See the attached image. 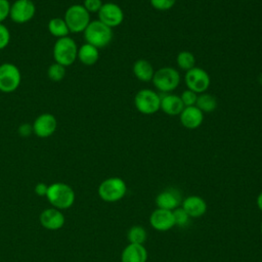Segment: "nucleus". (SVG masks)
<instances>
[{
    "label": "nucleus",
    "instance_id": "obj_11",
    "mask_svg": "<svg viewBox=\"0 0 262 262\" xmlns=\"http://www.w3.org/2000/svg\"><path fill=\"white\" fill-rule=\"evenodd\" d=\"M97 13L98 20L111 29L120 26L124 20V12L122 8L114 2L103 3Z\"/></svg>",
    "mask_w": 262,
    "mask_h": 262
},
{
    "label": "nucleus",
    "instance_id": "obj_20",
    "mask_svg": "<svg viewBox=\"0 0 262 262\" xmlns=\"http://www.w3.org/2000/svg\"><path fill=\"white\" fill-rule=\"evenodd\" d=\"M134 76L141 82H149L152 80L155 71L151 63L143 58L137 59L132 68Z\"/></svg>",
    "mask_w": 262,
    "mask_h": 262
},
{
    "label": "nucleus",
    "instance_id": "obj_34",
    "mask_svg": "<svg viewBox=\"0 0 262 262\" xmlns=\"http://www.w3.org/2000/svg\"><path fill=\"white\" fill-rule=\"evenodd\" d=\"M47 190H48V185H46L43 182H39L36 184L35 186V192L36 194H38L39 196H46L47 194Z\"/></svg>",
    "mask_w": 262,
    "mask_h": 262
},
{
    "label": "nucleus",
    "instance_id": "obj_21",
    "mask_svg": "<svg viewBox=\"0 0 262 262\" xmlns=\"http://www.w3.org/2000/svg\"><path fill=\"white\" fill-rule=\"evenodd\" d=\"M77 58L85 66H93L99 58V49L91 44L85 43L78 48Z\"/></svg>",
    "mask_w": 262,
    "mask_h": 262
},
{
    "label": "nucleus",
    "instance_id": "obj_31",
    "mask_svg": "<svg viewBox=\"0 0 262 262\" xmlns=\"http://www.w3.org/2000/svg\"><path fill=\"white\" fill-rule=\"evenodd\" d=\"M102 1L101 0H84L83 6L89 13H95L98 12L99 9L102 6Z\"/></svg>",
    "mask_w": 262,
    "mask_h": 262
},
{
    "label": "nucleus",
    "instance_id": "obj_10",
    "mask_svg": "<svg viewBox=\"0 0 262 262\" xmlns=\"http://www.w3.org/2000/svg\"><path fill=\"white\" fill-rule=\"evenodd\" d=\"M36 7L31 0H15L10 5L9 17L15 24H26L33 19Z\"/></svg>",
    "mask_w": 262,
    "mask_h": 262
},
{
    "label": "nucleus",
    "instance_id": "obj_18",
    "mask_svg": "<svg viewBox=\"0 0 262 262\" xmlns=\"http://www.w3.org/2000/svg\"><path fill=\"white\" fill-rule=\"evenodd\" d=\"M147 251L143 245L128 244L121 254V262H146Z\"/></svg>",
    "mask_w": 262,
    "mask_h": 262
},
{
    "label": "nucleus",
    "instance_id": "obj_33",
    "mask_svg": "<svg viewBox=\"0 0 262 262\" xmlns=\"http://www.w3.org/2000/svg\"><path fill=\"white\" fill-rule=\"evenodd\" d=\"M17 133L21 137H29L33 133V125L29 123H23L17 128Z\"/></svg>",
    "mask_w": 262,
    "mask_h": 262
},
{
    "label": "nucleus",
    "instance_id": "obj_3",
    "mask_svg": "<svg viewBox=\"0 0 262 262\" xmlns=\"http://www.w3.org/2000/svg\"><path fill=\"white\" fill-rule=\"evenodd\" d=\"M83 33L86 43L98 49L106 47L113 40V30L98 19L91 20Z\"/></svg>",
    "mask_w": 262,
    "mask_h": 262
},
{
    "label": "nucleus",
    "instance_id": "obj_15",
    "mask_svg": "<svg viewBox=\"0 0 262 262\" xmlns=\"http://www.w3.org/2000/svg\"><path fill=\"white\" fill-rule=\"evenodd\" d=\"M181 125L186 129H196L204 121V114L195 106H185L179 115Z\"/></svg>",
    "mask_w": 262,
    "mask_h": 262
},
{
    "label": "nucleus",
    "instance_id": "obj_35",
    "mask_svg": "<svg viewBox=\"0 0 262 262\" xmlns=\"http://www.w3.org/2000/svg\"><path fill=\"white\" fill-rule=\"evenodd\" d=\"M256 204H257V207L258 209L262 212V191L258 194L257 196V200H256Z\"/></svg>",
    "mask_w": 262,
    "mask_h": 262
},
{
    "label": "nucleus",
    "instance_id": "obj_24",
    "mask_svg": "<svg viewBox=\"0 0 262 262\" xmlns=\"http://www.w3.org/2000/svg\"><path fill=\"white\" fill-rule=\"evenodd\" d=\"M147 233L144 227L140 225H134L129 228L127 232V239L129 244H137V245H143L146 241Z\"/></svg>",
    "mask_w": 262,
    "mask_h": 262
},
{
    "label": "nucleus",
    "instance_id": "obj_14",
    "mask_svg": "<svg viewBox=\"0 0 262 262\" xmlns=\"http://www.w3.org/2000/svg\"><path fill=\"white\" fill-rule=\"evenodd\" d=\"M63 214L56 208H49L44 210L40 215L41 225L48 230L60 229L64 224Z\"/></svg>",
    "mask_w": 262,
    "mask_h": 262
},
{
    "label": "nucleus",
    "instance_id": "obj_6",
    "mask_svg": "<svg viewBox=\"0 0 262 262\" xmlns=\"http://www.w3.org/2000/svg\"><path fill=\"white\" fill-rule=\"evenodd\" d=\"M152 84L161 93H170L175 90L180 83L178 71L172 67H164L155 72Z\"/></svg>",
    "mask_w": 262,
    "mask_h": 262
},
{
    "label": "nucleus",
    "instance_id": "obj_5",
    "mask_svg": "<svg viewBox=\"0 0 262 262\" xmlns=\"http://www.w3.org/2000/svg\"><path fill=\"white\" fill-rule=\"evenodd\" d=\"M127 192V184L120 177L104 179L98 186L99 198L107 203H115L122 200Z\"/></svg>",
    "mask_w": 262,
    "mask_h": 262
},
{
    "label": "nucleus",
    "instance_id": "obj_16",
    "mask_svg": "<svg viewBox=\"0 0 262 262\" xmlns=\"http://www.w3.org/2000/svg\"><path fill=\"white\" fill-rule=\"evenodd\" d=\"M156 205L160 209L170 210L173 211L174 209L178 208L181 202L180 193L175 188H167L156 196Z\"/></svg>",
    "mask_w": 262,
    "mask_h": 262
},
{
    "label": "nucleus",
    "instance_id": "obj_1",
    "mask_svg": "<svg viewBox=\"0 0 262 262\" xmlns=\"http://www.w3.org/2000/svg\"><path fill=\"white\" fill-rule=\"evenodd\" d=\"M78 48L76 41L69 36L56 39L52 49L54 62L60 63L66 68L72 66L77 59Z\"/></svg>",
    "mask_w": 262,
    "mask_h": 262
},
{
    "label": "nucleus",
    "instance_id": "obj_29",
    "mask_svg": "<svg viewBox=\"0 0 262 262\" xmlns=\"http://www.w3.org/2000/svg\"><path fill=\"white\" fill-rule=\"evenodd\" d=\"M149 2L155 9L160 11H166L171 9L175 5L176 0H149Z\"/></svg>",
    "mask_w": 262,
    "mask_h": 262
},
{
    "label": "nucleus",
    "instance_id": "obj_36",
    "mask_svg": "<svg viewBox=\"0 0 262 262\" xmlns=\"http://www.w3.org/2000/svg\"><path fill=\"white\" fill-rule=\"evenodd\" d=\"M260 229H261V234H262V222H261V226H260Z\"/></svg>",
    "mask_w": 262,
    "mask_h": 262
},
{
    "label": "nucleus",
    "instance_id": "obj_4",
    "mask_svg": "<svg viewBox=\"0 0 262 262\" xmlns=\"http://www.w3.org/2000/svg\"><path fill=\"white\" fill-rule=\"evenodd\" d=\"M63 19L69 28L70 33H83L89 23L90 13L85 9L82 4H73L68 7L64 12Z\"/></svg>",
    "mask_w": 262,
    "mask_h": 262
},
{
    "label": "nucleus",
    "instance_id": "obj_12",
    "mask_svg": "<svg viewBox=\"0 0 262 262\" xmlns=\"http://www.w3.org/2000/svg\"><path fill=\"white\" fill-rule=\"evenodd\" d=\"M33 125V133L40 138L50 137L57 129L56 118L49 113H44L39 115Z\"/></svg>",
    "mask_w": 262,
    "mask_h": 262
},
{
    "label": "nucleus",
    "instance_id": "obj_8",
    "mask_svg": "<svg viewBox=\"0 0 262 262\" xmlns=\"http://www.w3.org/2000/svg\"><path fill=\"white\" fill-rule=\"evenodd\" d=\"M134 105L143 115L156 114L161 107V96L151 89H141L134 97Z\"/></svg>",
    "mask_w": 262,
    "mask_h": 262
},
{
    "label": "nucleus",
    "instance_id": "obj_26",
    "mask_svg": "<svg viewBox=\"0 0 262 262\" xmlns=\"http://www.w3.org/2000/svg\"><path fill=\"white\" fill-rule=\"evenodd\" d=\"M66 74H67L66 67L57 62H53L47 69V76L53 82L61 81L64 78Z\"/></svg>",
    "mask_w": 262,
    "mask_h": 262
},
{
    "label": "nucleus",
    "instance_id": "obj_23",
    "mask_svg": "<svg viewBox=\"0 0 262 262\" xmlns=\"http://www.w3.org/2000/svg\"><path fill=\"white\" fill-rule=\"evenodd\" d=\"M195 106L203 113H212L217 107V99L207 92L198 94Z\"/></svg>",
    "mask_w": 262,
    "mask_h": 262
},
{
    "label": "nucleus",
    "instance_id": "obj_9",
    "mask_svg": "<svg viewBox=\"0 0 262 262\" xmlns=\"http://www.w3.org/2000/svg\"><path fill=\"white\" fill-rule=\"evenodd\" d=\"M184 81L187 89L195 92L196 94L206 92L211 84L209 74L204 69L198 67H194L185 73Z\"/></svg>",
    "mask_w": 262,
    "mask_h": 262
},
{
    "label": "nucleus",
    "instance_id": "obj_13",
    "mask_svg": "<svg viewBox=\"0 0 262 262\" xmlns=\"http://www.w3.org/2000/svg\"><path fill=\"white\" fill-rule=\"evenodd\" d=\"M149 223L158 231H168L175 226L173 212L157 208L149 216Z\"/></svg>",
    "mask_w": 262,
    "mask_h": 262
},
{
    "label": "nucleus",
    "instance_id": "obj_19",
    "mask_svg": "<svg viewBox=\"0 0 262 262\" xmlns=\"http://www.w3.org/2000/svg\"><path fill=\"white\" fill-rule=\"evenodd\" d=\"M161 96V107L160 110L163 111L166 115L169 116H177L180 115L184 105L180 99V96L170 93H162Z\"/></svg>",
    "mask_w": 262,
    "mask_h": 262
},
{
    "label": "nucleus",
    "instance_id": "obj_27",
    "mask_svg": "<svg viewBox=\"0 0 262 262\" xmlns=\"http://www.w3.org/2000/svg\"><path fill=\"white\" fill-rule=\"evenodd\" d=\"M172 212H173L175 225L180 226V227L187 225L190 217L188 216V214L184 211V209L182 207H178V208L174 209Z\"/></svg>",
    "mask_w": 262,
    "mask_h": 262
},
{
    "label": "nucleus",
    "instance_id": "obj_2",
    "mask_svg": "<svg viewBox=\"0 0 262 262\" xmlns=\"http://www.w3.org/2000/svg\"><path fill=\"white\" fill-rule=\"evenodd\" d=\"M46 198L48 202L58 210L71 208L75 202L74 189L62 182H55L48 186Z\"/></svg>",
    "mask_w": 262,
    "mask_h": 262
},
{
    "label": "nucleus",
    "instance_id": "obj_22",
    "mask_svg": "<svg viewBox=\"0 0 262 262\" xmlns=\"http://www.w3.org/2000/svg\"><path fill=\"white\" fill-rule=\"evenodd\" d=\"M47 28H48L49 33L56 39L67 37L70 34L67 24H66L64 19L61 17H52L49 20Z\"/></svg>",
    "mask_w": 262,
    "mask_h": 262
},
{
    "label": "nucleus",
    "instance_id": "obj_17",
    "mask_svg": "<svg viewBox=\"0 0 262 262\" xmlns=\"http://www.w3.org/2000/svg\"><path fill=\"white\" fill-rule=\"evenodd\" d=\"M181 207L188 214V216L192 218L202 217L207 212V203L200 195L186 196L182 201Z\"/></svg>",
    "mask_w": 262,
    "mask_h": 262
},
{
    "label": "nucleus",
    "instance_id": "obj_28",
    "mask_svg": "<svg viewBox=\"0 0 262 262\" xmlns=\"http://www.w3.org/2000/svg\"><path fill=\"white\" fill-rule=\"evenodd\" d=\"M196 98H198V94L189 89H186L184 90L181 95H180V99L185 106H193L195 105V102H196Z\"/></svg>",
    "mask_w": 262,
    "mask_h": 262
},
{
    "label": "nucleus",
    "instance_id": "obj_25",
    "mask_svg": "<svg viewBox=\"0 0 262 262\" xmlns=\"http://www.w3.org/2000/svg\"><path fill=\"white\" fill-rule=\"evenodd\" d=\"M176 62H177V66H178L179 69H181L182 71L187 72V71H189V70H191L192 68L195 67L194 66L195 64V57L190 51L183 50V51H180L177 54Z\"/></svg>",
    "mask_w": 262,
    "mask_h": 262
},
{
    "label": "nucleus",
    "instance_id": "obj_37",
    "mask_svg": "<svg viewBox=\"0 0 262 262\" xmlns=\"http://www.w3.org/2000/svg\"><path fill=\"white\" fill-rule=\"evenodd\" d=\"M31 1H33V0H31Z\"/></svg>",
    "mask_w": 262,
    "mask_h": 262
},
{
    "label": "nucleus",
    "instance_id": "obj_30",
    "mask_svg": "<svg viewBox=\"0 0 262 262\" xmlns=\"http://www.w3.org/2000/svg\"><path fill=\"white\" fill-rule=\"evenodd\" d=\"M9 42H10V32L3 23H0V50L6 48Z\"/></svg>",
    "mask_w": 262,
    "mask_h": 262
},
{
    "label": "nucleus",
    "instance_id": "obj_32",
    "mask_svg": "<svg viewBox=\"0 0 262 262\" xmlns=\"http://www.w3.org/2000/svg\"><path fill=\"white\" fill-rule=\"evenodd\" d=\"M11 3L8 0H0V23H3L9 17Z\"/></svg>",
    "mask_w": 262,
    "mask_h": 262
},
{
    "label": "nucleus",
    "instance_id": "obj_7",
    "mask_svg": "<svg viewBox=\"0 0 262 262\" xmlns=\"http://www.w3.org/2000/svg\"><path fill=\"white\" fill-rule=\"evenodd\" d=\"M21 82V73L17 66L11 62L0 64V91L10 93L15 91Z\"/></svg>",
    "mask_w": 262,
    "mask_h": 262
}]
</instances>
